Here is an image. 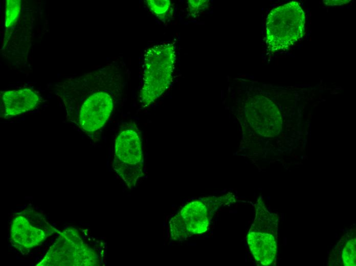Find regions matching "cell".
I'll return each instance as SVG.
<instances>
[{
	"mask_svg": "<svg viewBox=\"0 0 356 266\" xmlns=\"http://www.w3.org/2000/svg\"><path fill=\"white\" fill-rule=\"evenodd\" d=\"M120 84L117 73L106 67L69 77L55 85V93L63 104L68 121L91 133L102 128L110 116Z\"/></svg>",
	"mask_w": 356,
	"mask_h": 266,
	"instance_id": "6da1fadb",
	"label": "cell"
},
{
	"mask_svg": "<svg viewBox=\"0 0 356 266\" xmlns=\"http://www.w3.org/2000/svg\"><path fill=\"white\" fill-rule=\"evenodd\" d=\"M175 59V47L171 43L156 45L147 50L139 95L143 107L151 104L168 88L172 80Z\"/></svg>",
	"mask_w": 356,
	"mask_h": 266,
	"instance_id": "7a4b0ae2",
	"label": "cell"
},
{
	"mask_svg": "<svg viewBox=\"0 0 356 266\" xmlns=\"http://www.w3.org/2000/svg\"><path fill=\"white\" fill-rule=\"evenodd\" d=\"M305 18L300 4L292 1L272 9L265 25V40L272 52L284 51L303 37Z\"/></svg>",
	"mask_w": 356,
	"mask_h": 266,
	"instance_id": "3957f363",
	"label": "cell"
},
{
	"mask_svg": "<svg viewBox=\"0 0 356 266\" xmlns=\"http://www.w3.org/2000/svg\"><path fill=\"white\" fill-rule=\"evenodd\" d=\"M113 168L128 188L135 187L144 173L141 136L134 124L123 127L116 137Z\"/></svg>",
	"mask_w": 356,
	"mask_h": 266,
	"instance_id": "277c9868",
	"label": "cell"
},
{
	"mask_svg": "<svg viewBox=\"0 0 356 266\" xmlns=\"http://www.w3.org/2000/svg\"><path fill=\"white\" fill-rule=\"evenodd\" d=\"M99 263L97 253L81 238L78 231L68 228L50 247L39 266H93Z\"/></svg>",
	"mask_w": 356,
	"mask_h": 266,
	"instance_id": "5b68a950",
	"label": "cell"
},
{
	"mask_svg": "<svg viewBox=\"0 0 356 266\" xmlns=\"http://www.w3.org/2000/svg\"><path fill=\"white\" fill-rule=\"evenodd\" d=\"M244 114L252 127L265 137L277 135L281 122V115L277 106L261 95L249 98L244 104Z\"/></svg>",
	"mask_w": 356,
	"mask_h": 266,
	"instance_id": "8992f818",
	"label": "cell"
},
{
	"mask_svg": "<svg viewBox=\"0 0 356 266\" xmlns=\"http://www.w3.org/2000/svg\"><path fill=\"white\" fill-rule=\"evenodd\" d=\"M1 117L9 119L28 112L41 101L39 94L30 88H21L1 92Z\"/></svg>",
	"mask_w": 356,
	"mask_h": 266,
	"instance_id": "52a82bcc",
	"label": "cell"
},
{
	"mask_svg": "<svg viewBox=\"0 0 356 266\" xmlns=\"http://www.w3.org/2000/svg\"><path fill=\"white\" fill-rule=\"evenodd\" d=\"M47 236L43 230L32 225L22 214L16 216L12 220L10 238L13 246L21 253L39 246Z\"/></svg>",
	"mask_w": 356,
	"mask_h": 266,
	"instance_id": "ba28073f",
	"label": "cell"
},
{
	"mask_svg": "<svg viewBox=\"0 0 356 266\" xmlns=\"http://www.w3.org/2000/svg\"><path fill=\"white\" fill-rule=\"evenodd\" d=\"M274 235L250 230L247 236L248 245L256 261L261 265H269L274 261L277 245Z\"/></svg>",
	"mask_w": 356,
	"mask_h": 266,
	"instance_id": "9c48e42d",
	"label": "cell"
},
{
	"mask_svg": "<svg viewBox=\"0 0 356 266\" xmlns=\"http://www.w3.org/2000/svg\"><path fill=\"white\" fill-rule=\"evenodd\" d=\"M178 213L189 236L202 234L207 230L209 212L202 201L187 204Z\"/></svg>",
	"mask_w": 356,
	"mask_h": 266,
	"instance_id": "30bf717a",
	"label": "cell"
},
{
	"mask_svg": "<svg viewBox=\"0 0 356 266\" xmlns=\"http://www.w3.org/2000/svg\"><path fill=\"white\" fill-rule=\"evenodd\" d=\"M256 217L250 230L271 233L276 236L278 217L270 213L261 199L256 205Z\"/></svg>",
	"mask_w": 356,
	"mask_h": 266,
	"instance_id": "8fae6325",
	"label": "cell"
},
{
	"mask_svg": "<svg viewBox=\"0 0 356 266\" xmlns=\"http://www.w3.org/2000/svg\"><path fill=\"white\" fill-rule=\"evenodd\" d=\"M21 1L20 0H7L5 4L6 34L16 23L20 14Z\"/></svg>",
	"mask_w": 356,
	"mask_h": 266,
	"instance_id": "7c38bea8",
	"label": "cell"
},
{
	"mask_svg": "<svg viewBox=\"0 0 356 266\" xmlns=\"http://www.w3.org/2000/svg\"><path fill=\"white\" fill-rule=\"evenodd\" d=\"M21 214L25 216L35 227L43 230L50 236L56 232V230L46 221L42 214L31 208L24 210Z\"/></svg>",
	"mask_w": 356,
	"mask_h": 266,
	"instance_id": "4fadbf2b",
	"label": "cell"
},
{
	"mask_svg": "<svg viewBox=\"0 0 356 266\" xmlns=\"http://www.w3.org/2000/svg\"><path fill=\"white\" fill-rule=\"evenodd\" d=\"M170 238L175 241L186 239L189 237L179 213L173 216L169 222Z\"/></svg>",
	"mask_w": 356,
	"mask_h": 266,
	"instance_id": "5bb4252c",
	"label": "cell"
},
{
	"mask_svg": "<svg viewBox=\"0 0 356 266\" xmlns=\"http://www.w3.org/2000/svg\"><path fill=\"white\" fill-rule=\"evenodd\" d=\"M146 2L151 11L160 19L164 18L171 4L169 0H147Z\"/></svg>",
	"mask_w": 356,
	"mask_h": 266,
	"instance_id": "9a60e30c",
	"label": "cell"
},
{
	"mask_svg": "<svg viewBox=\"0 0 356 266\" xmlns=\"http://www.w3.org/2000/svg\"><path fill=\"white\" fill-rule=\"evenodd\" d=\"M342 260L345 265H355V239L349 240L342 252Z\"/></svg>",
	"mask_w": 356,
	"mask_h": 266,
	"instance_id": "2e32d148",
	"label": "cell"
},
{
	"mask_svg": "<svg viewBox=\"0 0 356 266\" xmlns=\"http://www.w3.org/2000/svg\"><path fill=\"white\" fill-rule=\"evenodd\" d=\"M189 10L191 14H195L208 7V1H189Z\"/></svg>",
	"mask_w": 356,
	"mask_h": 266,
	"instance_id": "e0dca14e",
	"label": "cell"
},
{
	"mask_svg": "<svg viewBox=\"0 0 356 266\" xmlns=\"http://www.w3.org/2000/svg\"><path fill=\"white\" fill-rule=\"evenodd\" d=\"M349 0H324V4L327 6H340L349 3Z\"/></svg>",
	"mask_w": 356,
	"mask_h": 266,
	"instance_id": "ac0fdd59",
	"label": "cell"
}]
</instances>
